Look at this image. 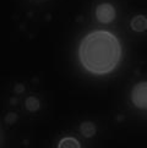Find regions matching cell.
I'll use <instances>...</instances> for the list:
<instances>
[{
  "label": "cell",
  "mask_w": 147,
  "mask_h": 148,
  "mask_svg": "<svg viewBox=\"0 0 147 148\" xmlns=\"http://www.w3.org/2000/svg\"><path fill=\"white\" fill-rule=\"evenodd\" d=\"M122 58V42L109 31H92L83 37L78 45L80 64L92 75L112 73L120 65Z\"/></svg>",
  "instance_id": "6da1fadb"
},
{
  "label": "cell",
  "mask_w": 147,
  "mask_h": 148,
  "mask_svg": "<svg viewBox=\"0 0 147 148\" xmlns=\"http://www.w3.org/2000/svg\"><path fill=\"white\" fill-rule=\"evenodd\" d=\"M131 103L137 109L147 110V81H141L134 84L130 93Z\"/></svg>",
  "instance_id": "7a4b0ae2"
},
{
  "label": "cell",
  "mask_w": 147,
  "mask_h": 148,
  "mask_svg": "<svg viewBox=\"0 0 147 148\" xmlns=\"http://www.w3.org/2000/svg\"><path fill=\"white\" fill-rule=\"evenodd\" d=\"M94 15L99 23L109 25L117 18V9L110 3H101L97 5Z\"/></svg>",
  "instance_id": "3957f363"
},
{
  "label": "cell",
  "mask_w": 147,
  "mask_h": 148,
  "mask_svg": "<svg viewBox=\"0 0 147 148\" xmlns=\"http://www.w3.org/2000/svg\"><path fill=\"white\" fill-rule=\"evenodd\" d=\"M130 28L136 33H142L147 31V17L145 15H136L130 21Z\"/></svg>",
  "instance_id": "277c9868"
},
{
  "label": "cell",
  "mask_w": 147,
  "mask_h": 148,
  "mask_svg": "<svg viewBox=\"0 0 147 148\" xmlns=\"http://www.w3.org/2000/svg\"><path fill=\"white\" fill-rule=\"evenodd\" d=\"M80 134L85 137V138H92L97 134V126L92 121H83L80 124Z\"/></svg>",
  "instance_id": "5b68a950"
},
{
  "label": "cell",
  "mask_w": 147,
  "mask_h": 148,
  "mask_svg": "<svg viewBox=\"0 0 147 148\" xmlns=\"http://www.w3.org/2000/svg\"><path fill=\"white\" fill-rule=\"evenodd\" d=\"M41 105H42L41 104V100L37 98V97H33V96L27 97V98H26V100H25V107L31 113L38 112V110L41 109Z\"/></svg>",
  "instance_id": "8992f818"
},
{
  "label": "cell",
  "mask_w": 147,
  "mask_h": 148,
  "mask_svg": "<svg viewBox=\"0 0 147 148\" xmlns=\"http://www.w3.org/2000/svg\"><path fill=\"white\" fill-rule=\"evenodd\" d=\"M58 147L60 148H78L81 147V143L76 140L75 137H64L61 138L60 142L58 143Z\"/></svg>",
  "instance_id": "52a82bcc"
},
{
  "label": "cell",
  "mask_w": 147,
  "mask_h": 148,
  "mask_svg": "<svg viewBox=\"0 0 147 148\" xmlns=\"http://www.w3.org/2000/svg\"><path fill=\"white\" fill-rule=\"evenodd\" d=\"M4 120H5V124L6 125H14L19 120V115H17V113H15V112H9L6 115H5Z\"/></svg>",
  "instance_id": "ba28073f"
},
{
  "label": "cell",
  "mask_w": 147,
  "mask_h": 148,
  "mask_svg": "<svg viewBox=\"0 0 147 148\" xmlns=\"http://www.w3.org/2000/svg\"><path fill=\"white\" fill-rule=\"evenodd\" d=\"M14 92H15V94H22V93L25 92V86H23V83H16V84H15Z\"/></svg>",
  "instance_id": "9c48e42d"
},
{
  "label": "cell",
  "mask_w": 147,
  "mask_h": 148,
  "mask_svg": "<svg viewBox=\"0 0 147 148\" xmlns=\"http://www.w3.org/2000/svg\"><path fill=\"white\" fill-rule=\"evenodd\" d=\"M11 103H12V104H16V103H17V102H16V98H12V99H11Z\"/></svg>",
  "instance_id": "30bf717a"
}]
</instances>
